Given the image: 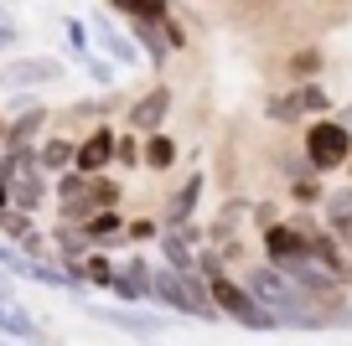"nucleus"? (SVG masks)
<instances>
[{
	"instance_id": "nucleus-13",
	"label": "nucleus",
	"mask_w": 352,
	"mask_h": 346,
	"mask_svg": "<svg viewBox=\"0 0 352 346\" xmlns=\"http://www.w3.org/2000/svg\"><path fill=\"white\" fill-rule=\"evenodd\" d=\"M52 119V108L47 104H26V108H16L11 119H6V150H26V145H36V135H42V124Z\"/></svg>"
},
{
	"instance_id": "nucleus-28",
	"label": "nucleus",
	"mask_w": 352,
	"mask_h": 346,
	"mask_svg": "<svg viewBox=\"0 0 352 346\" xmlns=\"http://www.w3.org/2000/svg\"><path fill=\"white\" fill-rule=\"evenodd\" d=\"M321 212H327V222H337V217H352V186H347V192H331L327 202H321Z\"/></svg>"
},
{
	"instance_id": "nucleus-30",
	"label": "nucleus",
	"mask_w": 352,
	"mask_h": 346,
	"mask_svg": "<svg viewBox=\"0 0 352 346\" xmlns=\"http://www.w3.org/2000/svg\"><path fill=\"white\" fill-rule=\"evenodd\" d=\"M155 233H161V217H135V222H124V238H135V243L155 238Z\"/></svg>"
},
{
	"instance_id": "nucleus-1",
	"label": "nucleus",
	"mask_w": 352,
	"mask_h": 346,
	"mask_svg": "<svg viewBox=\"0 0 352 346\" xmlns=\"http://www.w3.org/2000/svg\"><path fill=\"white\" fill-rule=\"evenodd\" d=\"M239 279L254 290V300H259L264 310L275 315L280 331H331V325H342L337 315H331L327 305L316 300V295L300 290V284L290 279L285 269H275L270 259H264V264H249Z\"/></svg>"
},
{
	"instance_id": "nucleus-23",
	"label": "nucleus",
	"mask_w": 352,
	"mask_h": 346,
	"mask_svg": "<svg viewBox=\"0 0 352 346\" xmlns=\"http://www.w3.org/2000/svg\"><path fill=\"white\" fill-rule=\"evenodd\" d=\"M63 36H67L73 62H83V57L94 52V32H88V21H78V16H63Z\"/></svg>"
},
{
	"instance_id": "nucleus-39",
	"label": "nucleus",
	"mask_w": 352,
	"mask_h": 346,
	"mask_svg": "<svg viewBox=\"0 0 352 346\" xmlns=\"http://www.w3.org/2000/svg\"><path fill=\"white\" fill-rule=\"evenodd\" d=\"M0 161H6V135H0Z\"/></svg>"
},
{
	"instance_id": "nucleus-19",
	"label": "nucleus",
	"mask_w": 352,
	"mask_h": 346,
	"mask_svg": "<svg viewBox=\"0 0 352 346\" xmlns=\"http://www.w3.org/2000/svg\"><path fill=\"white\" fill-rule=\"evenodd\" d=\"M47 202V171H26L11 181V207H21V212H42Z\"/></svg>"
},
{
	"instance_id": "nucleus-35",
	"label": "nucleus",
	"mask_w": 352,
	"mask_h": 346,
	"mask_svg": "<svg viewBox=\"0 0 352 346\" xmlns=\"http://www.w3.org/2000/svg\"><path fill=\"white\" fill-rule=\"evenodd\" d=\"M254 217H259V227H270V222H275V217H280V207H275V202H264V207H259V212H254Z\"/></svg>"
},
{
	"instance_id": "nucleus-2",
	"label": "nucleus",
	"mask_w": 352,
	"mask_h": 346,
	"mask_svg": "<svg viewBox=\"0 0 352 346\" xmlns=\"http://www.w3.org/2000/svg\"><path fill=\"white\" fill-rule=\"evenodd\" d=\"M151 300L161 310H171L176 321H223L218 305L208 295V279L197 274H176L171 264H151Z\"/></svg>"
},
{
	"instance_id": "nucleus-38",
	"label": "nucleus",
	"mask_w": 352,
	"mask_h": 346,
	"mask_svg": "<svg viewBox=\"0 0 352 346\" xmlns=\"http://www.w3.org/2000/svg\"><path fill=\"white\" fill-rule=\"evenodd\" d=\"M0 346H32V341H0Z\"/></svg>"
},
{
	"instance_id": "nucleus-37",
	"label": "nucleus",
	"mask_w": 352,
	"mask_h": 346,
	"mask_svg": "<svg viewBox=\"0 0 352 346\" xmlns=\"http://www.w3.org/2000/svg\"><path fill=\"white\" fill-rule=\"evenodd\" d=\"M337 119H342V124L352 130V104H342V114H337Z\"/></svg>"
},
{
	"instance_id": "nucleus-11",
	"label": "nucleus",
	"mask_w": 352,
	"mask_h": 346,
	"mask_svg": "<svg viewBox=\"0 0 352 346\" xmlns=\"http://www.w3.org/2000/svg\"><path fill=\"white\" fill-rule=\"evenodd\" d=\"M88 32H94V52H104L109 62H120V67H135V62H140L135 36H124L120 26H114L109 11H94V16H88Z\"/></svg>"
},
{
	"instance_id": "nucleus-20",
	"label": "nucleus",
	"mask_w": 352,
	"mask_h": 346,
	"mask_svg": "<svg viewBox=\"0 0 352 346\" xmlns=\"http://www.w3.org/2000/svg\"><path fill=\"white\" fill-rule=\"evenodd\" d=\"M73 150H78L73 135H52V140L36 145V161H42L47 176H57V171H67V165H73Z\"/></svg>"
},
{
	"instance_id": "nucleus-36",
	"label": "nucleus",
	"mask_w": 352,
	"mask_h": 346,
	"mask_svg": "<svg viewBox=\"0 0 352 346\" xmlns=\"http://www.w3.org/2000/svg\"><path fill=\"white\" fill-rule=\"evenodd\" d=\"M6 207H11V186L0 181V212H6Z\"/></svg>"
},
{
	"instance_id": "nucleus-8",
	"label": "nucleus",
	"mask_w": 352,
	"mask_h": 346,
	"mask_svg": "<svg viewBox=\"0 0 352 346\" xmlns=\"http://www.w3.org/2000/svg\"><path fill=\"white\" fill-rule=\"evenodd\" d=\"M120 305H155L151 300V259L145 253H130L124 264H114V279L104 284Z\"/></svg>"
},
{
	"instance_id": "nucleus-40",
	"label": "nucleus",
	"mask_w": 352,
	"mask_h": 346,
	"mask_svg": "<svg viewBox=\"0 0 352 346\" xmlns=\"http://www.w3.org/2000/svg\"><path fill=\"white\" fill-rule=\"evenodd\" d=\"M347 176H352V155H347Z\"/></svg>"
},
{
	"instance_id": "nucleus-9",
	"label": "nucleus",
	"mask_w": 352,
	"mask_h": 346,
	"mask_svg": "<svg viewBox=\"0 0 352 346\" xmlns=\"http://www.w3.org/2000/svg\"><path fill=\"white\" fill-rule=\"evenodd\" d=\"M306 253H311V238L296 217H275V222L264 227V259L270 264H296Z\"/></svg>"
},
{
	"instance_id": "nucleus-3",
	"label": "nucleus",
	"mask_w": 352,
	"mask_h": 346,
	"mask_svg": "<svg viewBox=\"0 0 352 346\" xmlns=\"http://www.w3.org/2000/svg\"><path fill=\"white\" fill-rule=\"evenodd\" d=\"M57 217L63 222H83V217L104 212V207H120V181H114L109 171H78V165H67V171H57Z\"/></svg>"
},
{
	"instance_id": "nucleus-33",
	"label": "nucleus",
	"mask_w": 352,
	"mask_h": 346,
	"mask_svg": "<svg viewBox=\"0 0 352 346\" xmlns=\"http://www.w3.org/2000/svg\"><path fill=\"white\" fill-rule=\"evenodd\" d=\"M327 227H331V233L342 238V249L352 253V217H337V222H327Z\"/></svg>"
},
{
	"instance_id": "nucleus-12",
	"label": "nucleus",
	"mask_w": 352,
	"mask_h": 346,
	"mask_svg": "<svg viewBox=\"0 0 352 346\" xmlns=\"http://www.w3.org/2000/svg\"><path fill=\"white\" fill-rule=\"evenodd\" d=\"M73 165L78 171H114V130L109 124H88V135L73 150Z\"/></svg>"
},
{
	"instance_id": "nucleus-32",
	"label": "nucleus",
	"mask_w": 352,
	"mask_h": 346,
	"mask_svg": "<svg viewBox=\"0 0 352 346\" xmlns=\"http://www.w3.org/2000/svg\"><path fill=\"white\" fill-rule=\"evenodd\" d=\"M16 264H21V249L11 238H0V269H16Z\"/></svg>"
},
{
	"instance_id": "nucleus-4",
	"label": "nucleus",
	"mask_w": 352,
	"mask_h": 346,
	"mask_svg": "<svg viewBox=\"0 0 352 346\" xmlns=\"http://www.w3.org/2000/svg\"><path fill=\"white\" fill-rule=\"evenodd\" d=\"M88 315L99 325H114L120 336H130V341H140V346L171 336V325H176V315L161 310V305H120L114 300V305H88Z\"/></svg>"
},
{
	"instance_id": "nucleus-22",
	"label": "nucleus",
	"mask_w": 352,
	"mask_h": 346,
	"mask_svg": "<svg viewBox=\"0 0 352 346\" xmlns=\"http://www.w3.org/2000/svg\"><path fill=\"white\" fill-rule=\"evenodd\" d=\"M78 269H83V279H88V290H104V284L114 279V259L104 249H88L83 259H78Z\"/></svg>"
},
{
	"instance_id": "nucleus-14",
	"label": "nucleus",
	"mask_w": 352,
	"mask_h": 346,
	"mask_svg": "<svg viewBox=\"0 0 352 346\" xmlns=\"http://www.w3.org/2000/svg\"><path fill=\"white\" fill-rule=\"evenodd\" d=\"M202 192H208V176H202V171H192L187 181H182V186L171 192V202H166V212H161V227H182V222H192V217H197Z\"/></svg>"
},
{
	"instance_id": "nucleus-7",
	"label": "nucleus",
	"mask_w": 352,
	"mask_h": 346,
	"mask_svg": "<svg viewBox=\"0 0 352 346\" xmlns=\"http://www.w3.org/2000/svg\"><path fill=\"white\" fill-rule=\"evenodd\" d=\"M67 78V62L63 57H11V62H0V93H32V88H57Z\"/></svg>"
},
{
	"instance_id": "nucleus-21",
	"label": "nucleus",
	"mask_w": 352,
	"mask_h": 346,
	"mask_svg": "<svg viewBox=\"0 0 352 346\" xmlns=\"http://www.w3.org/2000/svg\"><path fill=\"white\" fill-rule=\"evenodd\" d=\"M161 264H171L176 274H197V253H192V243L176 238V233H166V227H161Z\"/></svg>"
},
{
	"instance_id": "nucleus-25",
	"label": "nucleus",
	"mask_w": 352,
	"mask_h": 346,
	"mask_svg": "<svg viewBox=\"0 0 352 346\" xmlns=\"http://www.w3.org/2000/svg\"><path fill=\"white\" fill-rule=\"evenodd\" d=\"M120 16H145V21H166L171 16V0H109Z\"/></svg>"
},
{
	"instance_id": "nucleus-6",
	"label": "nucleus",
	"mask_w": 352,
	"mask_h": 346,
	"mask_svg": "<svg viewBox=\"0 0 352 346\" xmlns=\"http://www.w3.org/2000/svg\"><path fill=\"white\" fill-rule=\"evenodd\" d=\"M316 114H331V93L316 78H300L296 88H280V93L264 98V119L270 124H300V119H316Z\"/></svg>"
},
{
	"instance_id": "nucleus-34",
	"label": "nucleus",
	"mask_w": 352,
	"mask_h": 346,
	"mask_svg": "<svg viewBox=\"0 0 352 346\" xmlns=\"http://www.w3.org/2000/svg\"><path fill=\"white\" fill-rule=\"evenodd\" d=\"M0 300H21V295H16V274L11 269H0Z\"/></svg>"
},
{
	"instance_id": "nucleus-41",
	"label": "nucleus",
	"mask_w": 352,
	"mask_h": 346,
	"mask_svg": "<svg viewBox=\"0 0 352 346\" xmlns=\"http://www.w3.org/2000/svg\"><path fill=\"white\" fill-rule=\"evenodd\" d=\"M0 135H6V119H0Z\"/></svg>"
},
{
	"instance_id": "nucleus-31",
	"label": "nucleus",
	"mask_w": 352,
	"mask_h": 346,
	"mask_svg": "<svg viewBox=\"0 0 352 346\" xmlns=\"http://www.w3.org/2000/svg\"><path fill=\"white\" fill-rule=\"evenodd\" d=\"M316 67H321V52H316V47H306V52L290 57V73H296V78H311Z\"/></svg>"
},
{
	"instance_id": "nucleus-27",
	"label": "nucleus",
	"mask_w": 352,
	"mask_h": 346,
	"mask_svg": "<svg viewBox=\"0 0 352 346\" xmlns=\"http://www.w3.org/2000/svg\"><path fill=\"white\" fill-rule=\"evenodd\" d=\"M11 47H21V26H16L11 5H0V52H11Z\"/></svg>"
},
{
	"instance_id": "nucleus-10",
	"label": "nucleus",
	"mask_w": 352,
	"mask_h": 346,
	"mask_svg": "<svg viewBox=\"0 0 352 346\" xmlns=\"http://www.w3.org/2000/svg\"><path fill=\"white\" fill-rule=\"evenodd\" d=\"M171 104H176L171 83H155V88H145V93L130 104V114H124V130H135V135H151V130H161V124H166V114H171Z\"/></svg>"
},
{
	"instance_id": "nucleus-24",
	"label": "nucleus",
	"mask_w": 352,
	"mask_h": 346,
	"mask_svg": "<svg viewBox=\"0 0 352 346\" xmlns=\"http://www.w3.org/2000/svg\"><path fill=\"white\" fill-rule=\"evenodd\" d=\"M0 233H6V238L21 249V243L36 233V222H32V212H21V207H6V212H0Z\"/></svg>"
},
{
	"instance_id": "nucleus-42",
	"label": "nucleus",
	"mask_w": 352,
	"mask_h": 346,
	"mask_svg": "<svg viewBox=\"0 0 352 346\" xmlns=\"http://www.w3.org/2000/svg\"><path fill=\"white\" fill-rule=\"evenodd\" d=\"M11 5H21V0H11Z\"/></svg>"
},
{
	"instance_id": "nucleus-29",
	"label": "nucleus",
	"mask_w": 352,
	"mask_h": 346,
	"mask_svg": "<svg viewBox=\"0 0 352 346\" xmlns=\"http://www.w3.org/2000/svg\"><path fill=\"white\" fill-rule=\"evenodd\" d=\"M78 67H83V73L94 78V83H99V88H114V67H109V62H99V57H94V52H88V57H83V62H78Z\"/></svg>"
},
{
	"instance_id": "nucleus-15",
	"label": "nucleus",
	"mask_w": 352,
	"mask_h": 346,
	"mask_svg": "<svg viewBox=\"0 0 352 346\" xmlns=\"http://www.w3.org/2000/svg\"><path fill=\"white\" fill-rule=\"evenodd\" d=\"M130 36H135V47H145V62L161 73L166 62H171V42H166V32H161V21H145V16H130Z\"/></svg>"
},
{
	"instance_id": "nucleus-26",
	"label": "nucleus",
	"mask_w": 352,
	"mask_h": 346,
	"mask_svg": "<svg viewBox=\"0 0 352 346\" xmlns=\"http://www.w3.org/2000/svg\"><path fill=\"white\" fill-rule=\"evenodd\" d=\"M114 161H120L124 171H140V135H135V130L114 135Z\"/></svg>"
},
{
	"instance_id": "nucleus-18",
	"label": "nucleus",
	"mask_w": 352,
	"mask_h": 346,
	"mask_svg": "<svg viewBox=\"0 0 352 346\" xmlns=\"http://www.w3.org/2000/svg\"><path fill=\"white\" fill-rule=\"evenodd\" d=\"M140 165L145 171H171L176 165V140L166 135V124L151 130V135H140Z\"/></svg>"
},
{
	"instance_id": "nucleus-5",
	"label": "nucleus",
	"mask_w": 352,
	"mask_h": 346,
	"mask_svg": "<svg viewBox=\"0 0 352 346\" xmlns=\"http://www.w3.org/2000/svg\"><path fill=\"white\" fill-rule=\"evenodd\" d=\"M300 155L311 161V171L327 176V171H342L352 155V130L342 119H331V114H316V119L300 130Z\"/></svg>"
},
{
	"instance_id": "nucleus-16",
	"label": "nucleus",
	"mask_w": 352,
	"mask_h": 346,
	"mask_svg": "<svg viewBox=\"0 0 352 346\" xmlns=\"http://www.w3.org/2000/svg\"><path fill=\"white\" fill-rule=\"evenodd\" d=\"M0 341H32V346H42L47 336H42V325L21 310V300H0Z\"/></svg>"
},
{
	"instance_id": "nucleus-17",
	"label": "nucleus",
	"mask_w": 352,
	"mask_h": 346,
	"mask_svg": "<svg viewBox=\"0 0 352 346\" xmlns=\"http://www.w3.org/2000/svg\"><path fill=\"white\" fill-rule=\"evenodd\" d=\"M83 238L94 243V249H104V243H120L124 238V212L120 207H104V212H94V217H83Z\"/></svg>"
}]
</instances>
